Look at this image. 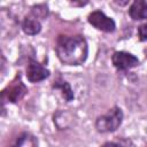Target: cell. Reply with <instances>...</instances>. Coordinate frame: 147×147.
<instances>
[{"label": "cell", "mask_w": 147, "mask_h": 147, "mask_svg": "<svg viewBox=\"0 0 147 147\" xmlns=\"http://www.w3.org/2000/svg\"><path fill=\"white\" fill-rule=\"evenodd\" d=\"M22 29L26 34L34 36L40 32L41 25L37 17L34 16H26L22 22Z\"/></svg>", "instance_id": "ba28073f"}, {"label": "cell", "mask_w": 147, "mask_h": 147, "mask_svg": "<svg viewBox=\"0 0 147 147\" xmlns=\"http://www.w3.org/2000/svg\"><path fill=\"white\" fill-rule=\"evenodd\" d=\"M129 14L136 21L147 18V1L136 0L131 5V7L129 9Z\"/></svg>", "instance_id": "52a82bcc"}, {"label": "cell", "mask_w": 147, "mask_h": 147, "mask_svg": "<svg viewBox=\"0 0 147 147\" xmlns=\"http://www.w3.org/2000/svg\"><path fill=\"white\" fill-rule=\"evenodd\" d=\"M26 92H28V88L22 83V80L20 79V76H18V77H16V79H14L11 82V84H9L2 91V98H3V100H7L11 103H16L26 94Z\"/></svg>", "instance_id": "3957f363"}, {"label": "cell", "mask_w": 147, "mask_h": 147, "mask_svg": "<svg viewBox=\"0 0 147 147\" xmlns=\"http://www.w3.org/2000/svg\"><path fill=\"white\" fill-rule=\"evenodd\" d=\"M32 14L34 15V17H45L47 15V7L45 5H39L32 8Z\"/></svg>", "instance_id": "8fae6325"}, {"label": "cell", "mask_w": 147, "mask_h": 147, "mask_svg": "<svg viewBox=\"0 0 147 147\" xmlns=\"http://www.w3.org/2000/svg\"><path fill=\"white\" fill-rule=\"evenodd\" d=\"M123 113L118 107L109 109L105 115L98 117L95 122V127L99 132H113L118 129L122 124Z\"/></svg>", "instance_id": "7a4b0ae2"}, {"label": "cell", "mask_w": 147, "mask_h": 147, "mask_svg": "<svg viewBox=\"0 0 147 147\" xmlns=\"http://www.w3.org/2000/svg\"><path fill=\"white\" fill-rule=\"evenodd\" d=\"M138 37L141 41H146L147 40V23L141 24L138 28Z\"/></svg>", "instance_id": "7c38bea8"}, {"label": "cell", "mask_w": 147, "mask_h": 147, "mask_svg": "<svg viewBox=\"0 0 147 147\" xmlns=\"http://www.w3.org/2000/svg\"><path fill=\"white\" fill-rule=\"evenodd\" d=\"M101 147H121V145H118L116 142H106Z\"/></svg>", "instance_id": "4fadbf2b"}, {"label": "cell", "mask_w": 147, "mask_h": 147, "mask_svg": "<svg viewBox=\"0 0 147 147\" xmlns=\"http://www.w3.org/2000/svg\"><path fill=\"white\" fill-rule=\"evenodd\" d=\"M113 64L118 70H127L139 64L138 57L127 52H115L111 57Z\"/></svg>", "instance_id": "5b68a950"}, {"label": "cell", "mask_w": 147, "mask_h": 147, "mask_svg": "<svg viewBox=\"0 0 147 147\" xmlns=\"http://www.w3.org/2000/svg\"><path fill=\"white\" fill-rule=\"evenodd\" d=\"M13 147H38V140L33 134L25 132L18 137Z\"/></svg>", "instance_id": "9c48e42d"}, {"label": "cell", "mask_w": 147, "mask_h": 147, "mask_svg": "<svg viewBox=\"0 0 147 147\" xmlns=\"http://www.w3.org/2000/svg\"><path fill=\"white\" fill-rule=\"evenodd\" d=\"M88 23L92 24L98 30L103 32H113L116 28V24L111 17L106 16L102 11L95 10L88 15Z\"/></svg>", "instance_id": "277c9868"}, {"label": "cell", "mask_w": 147, "mask_h": 147, "mask_svg": "<svg viewBox=\"0 0 147 147\" xmlns=\"http://www.w3.org/2000/svg\"><path fill=\"white\" fill-rule=\"evenodd\" d=\"M55 51L59 60L67 65L83 64L87 57L88 47L83 36H59Z\"/></svg>", "instance_id": "6da1fadb"}, {"label": "cell", "mask_w": 147, "mask_h": 147, "mask_svg": "<svg viewBox=\"0 0 147 147\" xmlns=\"http://www.w3.org/2000/svg\"><path fill=\"white\" fill-rule=\"evenodd\" d=\"M53 87H54L55 90H60L61 93H62V95H63V98H64L67 101H71V100L74 99V92H72L70 85H69L67 82H63V80H62V82H56V83L53 85Z\"/></svg>", "instance_id": "30bf717a"}, {"label": "cell", "mask_w": 147, "mask_h": 147, "mask_svg": "<svg viewBox=\"0 0 147 147\" xmlns=\"http://www.w3.org/2000/svg\"><path fill=\"white\" fill-rule=\"evenodd\" d=\"M49 75V71L42 67L40 63L31 60L26 68V78L31 83H38L46 79Z\"/></svg>", "instance_id": "8992f818"}]
</instances>
